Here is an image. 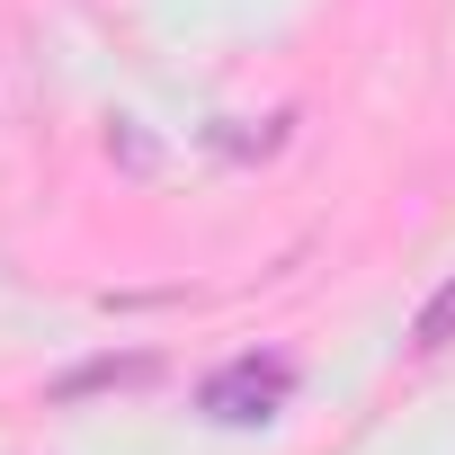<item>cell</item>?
I'll list each match as a JSON object with an SVG mask.
<instances>
[{
	"instance_id": "cell-1",
	"label": "cell",
	"mask_w": 455,
	"mask_h": 455,
	"mask_svg": "<svg viewBox=\"0 0 455 455\" xmlns=\"http://www.w3.org/2000/svg\"><path fill=\"white\" fill-rule=\"evenodd\" d=\"M286 393H295V357H233V366H214L205 384H196V411L205 419H223V428H268L277 411H286Z\"/></svg>"
},
{
	"instance_id": "cell-2",
	"label": "cell",
	"mask_w": 455,
	"mask_h": 455,
	"mask_svg": "<svg viewBox=\"0 0 455 455\" xmlns=\"http://www.w3.org/2000/svg\"><path fill=\"white\" fill-rule=\"evenodd\" d=\"M446 339H455V277H446V286L419 304V322H411V348H428V357H437Z\"/></svg>"
},
{
	"instance_id": "cell-3",
	"label": "cell",
	"mask_w": 455,
	"mask_h": 455,
	"mask_svg": "<svg viewBox=\"0 0 455 455\" xmlns=\"http://www.w3.org/2000/svg\"><path fill=\"white\" fill-rule=\"evenodd\" d=\"M90 384H152V357H108V366L63 375V393H90Z\"/></svg>"
}]
</instances>
